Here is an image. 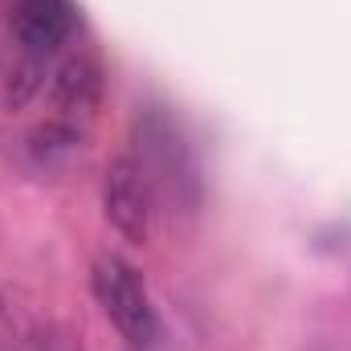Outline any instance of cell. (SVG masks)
Wrapping results in <instances>:
<instances>
[{
  "label": "cell",
  "mask_w": 351,
  "mask_h": 351,
  "mask_svg": "<svg viewBox=\"0 0 351 351\" xmlns=\"http://www.w3.org/2000/svg\"><path fill=\"white\" fill-rule=\"evenodd\" d=\"M90 290H94L102 315L110 319V327L131 348H152L160 339L156 302L147 294V282L139 278V269L131 262H123L119 254H102L90 269Z\"/></svg>",
  "instance_id": "1"
},
{
  "label": "cell",
  "mask_w": 351,
  "mask_h": 351,
  "mask_svg": "<svg viewBox=\"0 0 351 351\" xmlns=\"http://www.w3.org/2000/svg\"><path fill=\"white\" fill-rule=\"evenodd\" d=\"M135 160L143 164V172L152 176L160 200H176V204H196L200 196V180H196V160L184 143V135L176 131V123L147 106L139 119H135Z\"/></svg>",
  "instance_id": "2"
},
{
  "label": "cell",
  "mask_w": 351,
  "mask_h": 351,
  "mask_svg": "<svg viewBox=\"0 0 351 351\" xmlns=\"http://www.w3.org/2000/svg\"><path fill=\"white\" fill-rule=\"evenodd\" d=\"M102 208L106 221L135 245L152 241L156 229V208H160V192L152 184V176L143 172V164L135 160V152H123L106 164L102 176Z\"/></svg>",
  "instance_id": "3"
},
{
  "label": "cell",
  "mask_w": 351,
  "mask_h": 351,
  "mask_svg": "<svg viewBox=\"0 0 351 351\" xmlns=\"http://www.w3.org/2000/svg\"><path fill=\"white\" fill-rule=\"evenodd\" d=\"M78 29L74 0H12V41L16 53L53 62Z\"/></svg>",
  "instance_id": "4"
},
{
  "label": "cell",
  "mask_w": 351,
  "mask_h": 351,
  "mask_svg": "<svg viewBox=\"0 0 351 351\" xmlns=\"http://www.w3.org/2000/svg\"><path fill=\"white\" fill-rule=\"evenodd\" d=\"M102 102V66L94 53H70L53 66L49 74V106H53V119H66V123H86L94 119Z\"/></svg>",
  "instance_id": "5"
},
{
  "label": "cell",
  "mask_w": 351,
  "mask_h": 351,
  "mask_svg": "<svg viewBox=\"0 0 351 351\" xmlns=\"http://www.w3.org/2000/svg\"><path fill=\"white\" fill-rule=\"evenodd\" d=\"M82 127L78 123H66V119H49L41 123L33 135H29V160L41 168V172H62L70 168L78 156H82Z\"/></svg>",
  "instance_id": "6"
}]
</instances>
